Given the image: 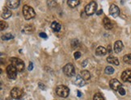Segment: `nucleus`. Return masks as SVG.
Wrapping results in <instances>:
<instances>
[{"label":"nucleus","mask_w":131,"mask_h":100,"mask_svg":"<svg viewBox=\"0 0 131 100\" xmlns=\"http://www.w3.org/2000/svg\"><path fill=\"white\" fill-rule=\"evenodd\" d=\"M23 17L26 20H29L31 19H33L36 16L35 10H33V7H31L28 5H24L23 7Z\"/></svg>","instance_id":"obj_1"},{"label":"nucleus","mask_w":131,"mask_h":100,"mask_svg":"<svg viewBox=\"0 0 131 100\" xmlns=\"http://www.w3.org/2000/svg\"><path fill=\"white\" fill-rule=\"evenodd\" d=\"M55 91H56V94L57 95L61 97V98H66V97L69 96L70 94L69 88L66 87V86H62V85L57 86Z\"/></svg>","instance_id":"obj_2"},{"label":"nucleus","mask_w":131,"mask_h":100,"mask_svg":"<svg viewBox=\"0 0 131 100\" xmlns=\"http://www.w3.org/2000/svg\"><path fill=\"white\" fill-rule=\"evenodd\" d=\"M11 65H14L15 67V69L17 70V71L22 72V71L24 70V63H23V60H20V58L12 57V58H11Z\"/></svg>","instance_id":"obj_3"},{"label":"nucleus","mask_w":131,"mask_h":100,"mask_svg":"<svg viewBox=\"0 0 131 100\" xmlns=\"http://www.w3.org/2000/svg\"><path fill=\"white\" fill-rule=\"evenodd\" d=\"M96 10H97V3L94 1L88 3L85 7V12L87 15H91L95 14Z\"/></svg>","instance_id":"obj_4"},{"label":"nucleus","mask_w":131,"mask_h":100,"mask_svg":"<svg viewBox=\"0 0 131 100\" xmlns=\"http://www.w3.org/2000/svg\"><path fill=\"white\" fill-rule=\"evenodd\" d=\"M63 73L68 77H73L75 75V69L72 64H66L63 67Z\"/></svg>","instance_id":"obj_5"},{"label":"nucleus","mask_w":131,"mask_h":100,"mask_svg":"<svg viewBox=\"0 0 131 100\" xmlns=\"http://www.w3.org/2000/svg\"><path fill=\"white\" fill-rule=\"evenodd\" d=\"M11 96L14 99H21L23 96V91L22 89L15 87L11 90Z\"/></svg>","instance_id":"obj_6"},{"label":"nucleus","mask_w":131,"mask_h":100,"mask_svg":"<svg viewBox=\"0 0 131 100\" xmlns=\"http://www.w3.org/2000/svg\"><path fill=\"white\" fill-rule=\"evenodd\" d=\"M7 73L9 78H11V79H15V78L17 77V70L15 69L14 65H9L7 67Z\"/></svg>","instance_id":"obj_7"},{"label":"nucleus","mask_w":131,"mask_h":100,"mask_svg":"<svg viewBox=\"0 0 131 100\" xmlns=\"http://www.w3.org/2000/svg\"><path fill=\"white\" fill-rule=\"evenodd\" d=\"M109 14L114 18L120 15V9L118 8V7L114 4L111 5V6H110V8H109Z\"/></svg>","instance_id":"obj_8"},{"label":"nucleus","mask_w":131,"mask_h":100,"mask_svg":"<svg viewBox=\"0 0 131 100\" xmlns=\"http://www.w3.org/2000/svg\"><path fill=\"white\" fill-rule=\"evenodd\" d=\"M20 0H7L6 2V5L8 8L15 9L20 6Z\"/></svg>","instance_id":"obj_9"},{"label":"nucleus","mask_w":131,"mask_h":100,"mask_svg":"<svg viewBox=\"0 0 131 100\" xmlns=\"http://www.w3.org/2000/svg\"><path fill=\"white\" fill-rule=\"evenodd\" d=\"M109 86L112 90H118L121 87V83L117 80V79H112L109 81Z\"/></svg>","instance_id":"obj_10"},{"label":"nucleus","mask_w":131,"mask_h":100,"mask_svg":"<svg viewBox=\"0 0 131 100\" xmlns=\"http://www.w3.org/2000/svg\"><path fill=\"white\" fill-rule=\"evenodd\" d=\"M121 79L126 82H131V70H126L122 73Z\"/></svg>","instance_id":"obj_11"},{"label":"nucleus","mask_w":131,"mask_h":100,"mask_svg":"<svg viewBox=\"0 0 131 100\" xmlns=\"http://www.w3.org/2000/svg\"><path fill=\"white\" fill-rule=\"evenodd\" d=\"M123 43L120 40H117L115 42L114 44V47H113V50L116 53H120V52L122 51L123 49Z\"/></svg>","instance_id":"obj_12"},{"label":"nucleus","mask_w":131,"mask_h":100,"mask_svg":"<svg viewBox=\"0 0 131 100\" xmlns=\"http://www.w3.org/2000/svg\"><path fill=\"white\" fill-rule=\"evenodd\" d=\"M103 24H104V28L107 29V30H110V29H112V28H113V24H112V23L111 22V20H110L109 18H107V17L104 18Z\"/></svg>","instance_id":"obj_13"},{"label":"nucleus","mask_w":131,"mask_h":100,"mask_svg":"<svg viewBox=\"0 0 131 100\" xmlns=\"http://www.w3.org/2000/svg\"><path fill=\"white\" fill-rule=\"evenodd\" d=\"M75 84L77 86H79V87H82L85 85V80L81 77L80 75H77L76 78H75Z\"/></svg>","instance_id":"obj_14"},{"label":"nucleus","mask_w":131,"mask_h":100,"mask_svg":"<svg viewBox=\"0 0 131 100\" xmlns=\"http://www.w3.org/2000/svg\"><path fill=\"white\" fill-rule=\"evenodd\" d=\"M96 53L98 56H104L107 53V49L103 46H99L96 50Z\"/></svg>","instance_id":"obj_15"},{"label":"nucleus","mask_w":131,"mask_h":100,"mask_svg":"<svg viewBox=\"0 0 131 100\" xmlns=\"http://www.w3.org/2000/svg\"><path fill=\"white\" fill-rule=\"evenodd\" d=\"M11 15H12V13L11 10L8 8H7V7H4L3 10H2V17L3 18V19H8V18L11 16Z\"/></svg>","instance_id":"obj_16"},{"label":"nucleus","mask_w":131,"mask_h":100,"mask_svg":"<svg viewBox=\"0 0 131 100\" xmlns=\"http://www.w3.org/2000/svg\"><path fill=\"white\" fill-rule=\"evenodd\" d=\"M107 61L110 64H113L115 65H119V60L117 57H112V56H109L107 58Z\"/></svg>","instance_id":"obj_17"},{"label":"nucleus","mask_w":131,"mask_h":100,"mask_svg":"<svg viewBox=\"0 0 131 100\" xmlns=\"http://www.w3.org/2000/svg\"><path fill=\"white\" fill-rule=\"evenodd\" d=\"M80 76L82 77L84 80H89L91 78L90 73L88 72L87 70H82L80 72Z\"/></svg>","instance_id":"obj_18"},{"label":"nucleus","mask_w":131,"mask_h":100,"mask_svg":"<svg viewBox=\"0 0 131 100\" xmlns=\"http://www.w3.org/2000/svg\"><path fill=\"white\" fill-rule=\"evenodd\" d=\"M51 28H52V29H53L54 31H59L60 30H61L62 26H61V24H60V23L56 22V21H54V22L52 23Z\"/></svg>","instance_id":"obj_19"},{"label":"nucleus","mask_w":131,"mask_h":100,"mask_svg":"<svg viewBox=\"0 0 131 100\" xmlns=\"http://www.w3.org/2000/svg\"><path fill=\"white\" fill-rule=\"evenodd\" d=\"M33 31V25L32 24H27L24 27V28L23 29L22 31V32L23 33H28V34H29V33H32Z\"/></svg>","instance_id":"obj_20"},{"label":"nucleus","mask_w":131,"mask_h":100,"mask_svg":"<svg viewBox=\"0 0 131 100\" xmlns=\"http://www.w3.org/2000/svg\"><path fill=\"white\" fill-rule=\"evenodd\" d=\"M79 3H80V1H79V0H68V1H67L68 6H70V7H77Z\"/></svg>","instance_id":"obj_21"},{"label":"nucleus","mask_w":131,"mask_h":100,"mask_svg":"<svg viewBox=\"0 0 131 100\" xmlns=\"http://www.w3.org/2000/svg\"><path fill=\"white\" fill-rule=\"evenodd\" d=\"M13 38H14V36L11 35V33H7V34H5L3 36H2V40H11Z\"/></svg>","instance_id":"obj_22"},{"label":"nucleus","mask_w":131,"mask_h":100,"mask_svg":"<svg viewBox=\"0 0 131 100\" xmlns=\"http://www.w3.org/2000/svg\"><path fill=\"white\" fill-rule=\"evenodd\" d=\"M123 60H124V62L127 63V64L131 65V53L125 55L124 57H123Z\"/></svg>","instance_id":"obj_23"},{"label":"nucleus","mask_w":131,"mask_h":100,"mask_svg":"<svg viewBox=\"0 0 131 100\" xmlns=\"http://www.w3.org/2000/svg\"><path fill=\"white\" fill-rule=\"evenodd\" d=\"M114 71H115L114 69L112 66H107L105 68V70H104V72H105L106 74L110 75V74H112V73H114Z\"/></svg>","instance_id":"obj_24"},{"label":"nucleus","mask_w":131,"mask_h":100,"mask_svg":"<svg viewBox=\"0 0 131 100\" xmlns=\"http://www.w3.org/2000/svg\"><path fill=\"white\" fill-rule=\"evenodd\" d=\"M7 28H8V24H7V23L2 20L1 22H0V29H1V31L6 30Z\"/></svg>","instance_id":"obj_25"},{"label":"nucleus","mask_w":131,"mask_h":100,"mask_svg":"<svg viewBox=\"0 0 131 100\" xmlns=\"http://www.w3.org/2000/svg\"><path fill=\"white\" fill-rule=\"evenodd\" d=\"M79 42H78V40H73L71 41V46H72V48H74V49H76L78 48V46H79Z\"/></svg>","instance_id":"obj_26"},{"label":"nucleus","mask_w":131,"mask_h":100,"mask_svg":"<svg viewBox=\"0 0 131 100\" xmlns=\"http://www.w3.org/2000/svg\"><path fill=\"white\" fill-rule=\"evenodd\" d=\"M93 100H104V97L102 96L100 94L97 93V94H96L95 95H94Z\"/></svg>","instance_id":"obj_27"},{"label":"nucleus","mask_w":131,"mask_h":100,"mask_svg":"<svg viewBox=\"0 0 131 100\" xmlns=\"http://www.w3.org/2000/svg\"><path fill=\"white\" fill-rule=\"evenodd\" d=\"M75 59H78L79 57H81V52H75L74 53Z\"/></svg>","instance_id":"obj_28"},{"label":"nucleus","mask_w":131,"mask_h":100,"mask_svg":"<svg viewBox=\"0 0 131 100\" xmlns=\"http://www.w3.org/2000/svg\"><path fill=\"white\" fill-rule=\"evenodd\" d=\"M118 92H119V94H120V95H125V89L124 88H122V87H120L119 90H118Z\"/></svg>","instance_id":"obj_29"},{"label":"nucleus","mask_w":131,"mask_h":100,"mask_svg":"<svg viewBox=\"0 0 131 100\" xmlns=\"http://www.w3.org/2000/svg\"><path fill=\"white\" fill-rule=\"evenodd\" d=\"M39 36H41V38H44V39H47V35L44 32H41L39 34Z\"/></svg>","instance_id":"obj_30"},{"label":"nucleus","mask_w":131,"mask_h":100,"mask_svg":"<svg viewBox=\"0 0 131 100\" xmlns=\"http://www.w3.org/2000/svg\"><path fill=\"white\" fill-rule=\"evenodd\" d=\"M33 62H30L29 65H28V70L31 71V70H33Z\"/></svg>","instance_id":"obj_31"},{"label":"nucleus","mask_w":131,"mask_h":100,"mask_svg":"<svg viewBox=\"0 0 131 100\" xmlns=\"http://www.w3.org/2000/svg\"><path fill=\"white\" fill-rule=\"evenodd\" d=\"M39 86H40V87H41V89H42V90H44V89L46 88V87H45V86H44V84L42 85V83H41V82H39Z\"/></svg>","instance_id":"obj_32"},{"label":"nucleus","mask_w":131,"mask_h":100,"mask_svg":"<svg viewBox=\"0 0 131 100\" xmlns=\"http://www.w3.org/2000/svg\"><path fill=\"white\" fill-rule=\"evenodd\" d=\"M87 60H84V61L83 62V65H82V66L85 67L86 65H87Z\"/></svg>","instance_id":"obj_33"},{"label":"nucleus","mask_w":131,"mask_h":100,"mask_svg":"<svg viewBox=\"0 0 131 100\" xmlns=\"http://www.w3.org/2000/svg\"><path fill=\"white\" fill-rule=\"evenodd\" d=\"M107 51H108L109 53H110V52H112V49H111V47H110V45H109V49H107Z\"/></svg>","instance_id":"obj_34"},{"label":"nucleus","mask_w":131,"mask_h":100,"mask_svg":"<svg viewBox=\"0 0 131 100\" xmlns=\"http://www.w3.org/2000/svg\"><path fill=\"white\" fill-rule=\"evenodd\" d=\"M102 13H103V10H99V11H98L97 13H96V14H97L98 15H99L100 14H102Z\"/></svg>","instance_id":"obj_35"},{"label":"nucleus","mask_w":131,"mask_h":100,"mask_svg":"<svg viewBox=\"0 0 131 100\" xmlns=\"http://www.w3.org/2000/svg\"><path fill=\"white\" fill-rule=\"evenodd\" d=\"M82 96V94H81L80 91H78V97H81Z\"/></svg>","instance_id":"obj_36"}]
</instances>
